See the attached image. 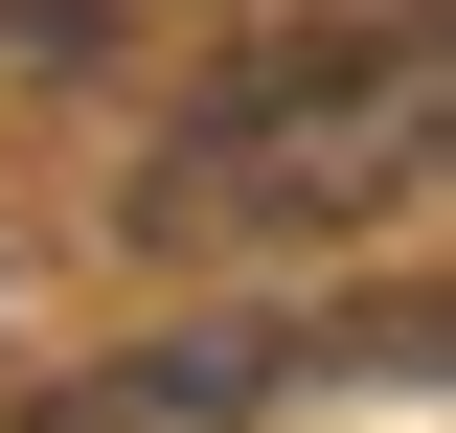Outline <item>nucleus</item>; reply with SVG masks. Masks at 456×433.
<instances>
[{"label":"nucleus","instance_id":"obj_1","mask_svg":"<svg viewBox=\"0 0 456 433\" xmlns=\"http://www.w3.org/2000/svg\"><path fill=\"white\" fill-rule=\"evenodd\" d=\"M434 137H456L434 0H388V23H297V46H251L228 92L160 114V160H137V251H320V228L411 206Z\"/></svg>","mask_w":456,"mask_h":433}]
</instances>
